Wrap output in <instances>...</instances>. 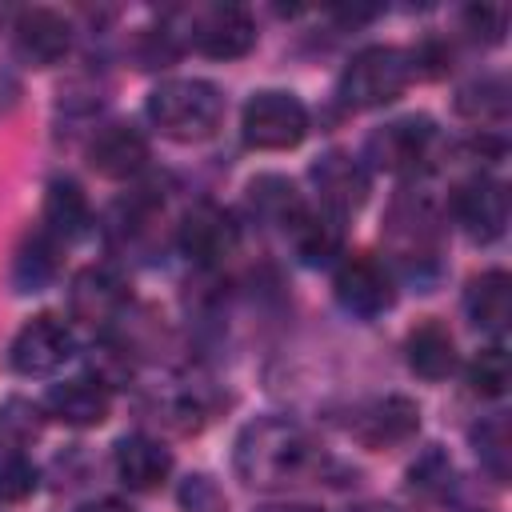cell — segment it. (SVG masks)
Masks as SVG:
<instances>
[{
    "label": "cell",
    "instance_id": "6da1fadb",
    "mask_svg": "<svg viewBox=\"0 0 512 512\" xmlns=\"http://www.w3.org/2000/svg\"><path fill=\"white\" fill-rule=\"evenodd\" d=\"M232 464L236 476L252 488H288L304 484L320 468V448L296 420L260 416L240 428Z\"/></svg>",
    "mask_w": 512,
    "mask_h": 512
},
{
    "label": "cell",
    "instance_id": "7a4b0ae2",
    "mask_svg": "<svg viewBox=\"0 0 512 512\" xmlns=\"http://www.w3.org/2000/svg\"><path fill=\"white\" fill-rule=\"evenodd\" d=\"M148 120L172 140H208L224 120V96L212 80H164L148 92Z\"/></svg>",
    "mask_w": 512,
    "mask_h": 512
},
{
    "label": "cell",
    "instance_id": "3957f363",
    "mask_svg": "<svg viewBox=\"0 0 512 512\" xmlns=\"http://www.w3.org/2000/svg\"><path fill=\"white\" fill-rule=\"evenodd\" d=\"M408 56L392 44L360 48L340 72V100L348 108H384L408 88Z\"/></svg>",
    "mask_w": 512,
    "mask_h": 512
},
{
    "label": "cell",
    "instance_id": "277c9868",
    "mask_svg": "<svg viewBox=\"0 0 512 512\" xmlns=\"http://www.w3.org/2000/svg\"><path fill=\"white\" fill-rule=\"evenodd\" d=\"M240 132H244V144L260 152L296 148L308 136V108L300 104V96L284 88H264L244 104Z\"/></svg>",
    "mask_w": 512,
    "mask_h": 512
},
{
    "label": "cell",
    "instance_id": "5b68a950",
    "mask_svg": "<svg viewBox=\"0 0 512 512\" xmlns=\"http://www.w3.org/2000/svg\"><path fill=\"white\" fill-rule=\"evenodd\" d=\"M72 352H76L72 328L60 316L40 312V316L24 320L20 332L12 336L8 364L20 376H52L56 368H64V360H72Z\"/></svg>",
    "mask_w": 512,
    "mask_h": 512
},
{
    "label": "cell",
    "instance_id": "8992f818",
    "mask_svg": "<svg viewBox=\"0 0 512 512\" xmlns=\"http://www.w3.org/2000/svg\"><path fill=\"white\" fill-rule=\"evenodd\" d=\"M432 144H436V124L428 116H400V120L380 124L368 136L364 156L372 160V168L404 176V172H416L428 160Z\"/></svg>",
    "mask_w": 512,
    "mask_h": 512
},
{
    "label": "cell",
    "instance_id": "52a82bcc",
    "mask_svg": "<svg viewBox=\"0 0 512 512\" xmlns=\"http://www.w3.org/2000/svg\"><path fill=\"white\" fill-rule=\"evenodd\" d=\"M332 292H336L340 308L352 312V316H360V320H372V316L388 312L392 300H396V288H392L388 268L376 256H368V252H352V256H344L336 264Z\"/></svg>",
    "mask_w": 512,
    "mask_h": 512
},
{
    "label": "cell",
    "instance_id": "ba28073f",
    "mask_svg": "<svg viewBox=\"0 0 512 512\" xmlns=\"http://www.w3.org/2000/svg\"><path fill=\"white\" fill-rule=\"evenodd\" d=\"M188 44L212 60H236L256 44V24L240 4H208L188 12Z\"/></svg>",
    "mask_w": 512,
    "mask_h": 512
},
{
    "label": "cell",
    "instance_id": "9c48e42d",
    "mask_svg": "<svg viewBox=\"0 0 512 512\" xmlns=\"http://www.w3.org/2000/svg\"><path fill=\"white\" fill-rule=\"evenodd\" d=\"M236 244H240V228H236V220L220 204L200 200V204H192L184 212V220H180V248H184L188 260L212 268V264H224L236 252Z\"/></svg>",
    "mask_w": 512,
    "mask_h": 512
},
{
    "label": "cell",
    "instance_id": "30bf717a",
    "mask_svg": "<svg viewBox=\"0 0 512 512\" xmlns=\"http://www.w3.org/2000/svg\"><path fill=\"white\" fill-rule=\"evenodd\" d=\"M452 212L476 244H492L508 228V188L492 176H472L452 192Z\"/></svg>",
    "mask_w": 512,
    "mask_h": 512
},
{
    "label": "cell",
    "instance_id": "8fae6325",
    "mask_svg": "<svg viewBox=\"0 0 512 512\" xmlns=\"http://www.w3.org/2000/svg\"><path fill=\"white\" fill-rule=\"evenodd\" d=\"M128 304V284L116 268L108 264H92V268H80L72 276V288H68V312L80 320V324H92V328H104L112 324Z\"/></svg>",
    "mask_w": 512,
    "mask_h": 512
},
{
    "label": "cell",
    "instance_id": "7c38bea8",
    "mask_svg": "<svg viewBox=\"0 0 512 512\" xmlns=\"http://www.w3.org/2000/svg\"><path fill=\"white\" fill-rule=\"evenodd\" d=\"M308 176H312V184L320 192V208H328L336 216H344V212H352V208H360L368 200V168L352 152L332 148V152L316 156Z\"/></svg>",
    "mask_w": 512,
    "mask_h": 512
},
{
    "label": "cell",
    "instance_id": "4fadbf2b",
    "mask_svg": "<svg viewBox=\"0 0 512 512\" xmlns=\"http://www.w3.org/2000/svg\"><path fill=\"white\" fill-rule=\"evenodd\" d=\"M16 52L28 60V64H56L68 56L72 48V24L56 12V8H24L16 16Z\"/></svg>",
    "mask_w": 512,
    "mask_h": 512
},
{
    "label": "cell",
    "instance_id": "5bb4252c",
    "mask_svg": "<svg viewBox=\"0 0 512 512\" xmlns=\"http://www.w3.org/2000/svg\"><path fill=\"white\" fill-rule=\"evenodd\" d=\"M88 164H92V172H100L108 180H128L148 164V140L132 124H108L92 136Z\"/></svg>",
    "mask_w": 512,
    "mask_h": 512
},
{
    "label": "cell",
    "instance_id": "9a60e30c",
    "mask_svg": "<svg viewBox=\"0 0 512 512\" xmlns=\"http://www.w3.org/2000/svg\"><path fill=\"white\" fill-rule=\"evenodd\" d=\"M112 396L104 384H96L92 376H76L64 384H52L44 396V412L68 428H96L108 420Z\"/></svg>",
    "mask_w": 512,
    "mask_h": 512
},
{
    "label": "cell",
    "instance_id": "2e32d148",
    "mask_svg": "<svg viewBox=\"0 0 512 512\" xmlns=\"http://www.w3.org/2000/svg\"><path fill=\"white\" fill-rule=\"evenodd\" d=\"M416 428H420V408H416L412 400H404V396L372 400V404L356 416V424H352V432H356L368 448L404 444L408 436H416Z\"/></svg>",
    "mask_w": 512,
    "mask_h": 512
},
{
    "label": "cell",
    "instance_id": "e0dca14e",
    "mask_svg": "<svg viewBox=\"0 0 512 512\" xmlns=\"http://www.w3.org/2000/svg\"><path fill=\"white\" fill-rule=\"evenodd\" d=\"M284 232L292 236V248H296V256H300L304 264H328V260H336L340 248H344L340 216L328 212V208H308V204H304V208L288 220Z\"/></svg>",
    "mask_w": 512,
    "mask_h": 512
},
{
    "label": "cell",
    "instance_id": "ac0fdd59",
    "mask_svg": "<svg viewBox=\"0 0 512 512\" xmlns=\"http://www.w3.org/2000/svg\"><path fill=\"white\" fill-rule=\"evenodd\" d=\"M172 472V452L152 440V436H124L116 444V476L132 488V492H152L168 480Z\"/></svg>",
    "mask_w": 512,
    "mask_h": 512
},
{
    "label": "cell",
    "instance_id": "d6986e66",
    "mask_svg": "<svg viewBox=\"0 0 512 512\" xmlns=\"http://www.w3.org/2000/svg\"><path fill=\"white\" fill-rule=\"evenodd\" d=\"M464 312L480 332L500 336L512 320V276L504 268L480 272L464 292Z\"/></svg>",
    "mask_w": 512,
    "mask_h": 512
},
{
    "label": "cell",
    "instance_id": "ffe728a7",
    "mask_svg": "<svg viewBox=\"0 0 512 512\" xmlns=\"http://www.w3.org/2000/svg\"><path fill=\"white\" fill-rule=\"evenodd\" d=\"M404 352H408V368L424 380H444L456 368V340L440 320H420L408 332Z\"/></svg>",
    "mask_w": 512,
    "mask_h": 512
},
{
    "label": "cell",
    "instance_id": "44dd1931",
    "mask_svg": "<svg viewBox=\"0 0 512 512\" xmlns=\"http://www.w3.org/2000/svg\"><path fill=\"white\" fill-rule=\"evenodd\" d=\"M88 220H92V212H88V196L80 192V184L76 180H52L44 192V224L40 228L56 244H68L88 228Z\"/></svg>",
    "mask_w": 512,
    "mask_h": 512
},
{
    "label": "cell",
    "instance_id": "7402d4cb",
    "mask_svg": "<svg viewBox=\"0 0 512 512\" xmlns=\"http://www.w3.org/2000/svg\"><path fill=\"white\" fill-rule=\"evenodd\" d=\"M56 248L60 244L44 228L24 236V244L12 256V284H16V292H44L52 284V276H56Z\"/></svg>",
    "mask_w": 512,
    "mask_h": 512
},
{
    "label": "cell",
    "instance_id": "603a6c76",
    "mask_svg": "<svg viewBox=\"0 0 512 512\" xmlns=\"http://www.w3.org/2000/svg\"><path fill=\"white\" fill-rule=\"evenodd\" d=\"M248 200H252L256 216H264L268 224H280V228H288V220L304 208V200H300L296 184H292V180H284V176H276V172L256 176V180L248 184Z\"/></svg>",
    "mask_w": 512,
    "mask_h": 512
},
{
    "label": "cell",
    "instance_id": "cb8c5ba5",
    "mask_svg": "<svg viewBox=\"0 0 512 512\" xmlns=\"http://www.w3.org/2000/svg\"><path fill=\"white\" fill-rule=\"evenodd\" d=\"M44 432V408L32 404L28 396H8L0 404V448L20 452Z\"/></svg>",
    "mask_w": 512,
    "mask_h": 512
},
{
    "label": "cell",
    "instance_id": "d4e9b609",
    "mask_svg": "<svg viewBox=\"0 0 512 512\" xmlns=\"http://www.w3.org/2000/svg\"><path fill=\"white\" fill-rule=\"evenodd\" d=\"M456 112L468 116V120H480V124L504 120L508 116V88H504V80H476V84L460 88Z\"/></svg>",
    "mask_w": 512,
    "mask_h": 512
},
{
    "label": "cell",
    "instance_id": "484cf974",
    "mask_svg": "<svg viewBox=\"0 0 512 512\" xmlns=\"http://www.w3.org/2000/svg\"><path fill=\"white\" fill-rule=\"evenodd\" d=\"M508 352L500 348V344H492V348H484V352H476L472 356V364H468V384H472V392L476 396H488V400H496V396H504V388H508Z\"/></svg>",
    "mask_w": 512,
    "mask_h": 512
},
{
    "label": "cell",
    "instance_id": "4316f807",
    "mask_svg": "<svg viewBox=\"0 0 512 512\" xmlns=\"http://www.w3.org/2000/svg\"><path fill=\"white\" fill-rule=\"evenodd\" d=\"M36 492V468L20 452H0V504H20Z\"/></svg>",
    "mask_w": 512,
    "mask_h": 512
},
{
    "label": "cell",
    "instance_id": "83f0119b",
    "mask_svg": "<svg viewBox=\"0 0 512 512\" xmlns=\"http://www.w3.org/2000/svg\"><path fill=\"white\" fill-rule=\"evenodd\" d=\"M472 436H476V452H480L484 468H488L496 480H504V476H508V424H504V416L480 424Z\"/></svg>",
    "mask_w": 512,
    "mask_h": 512
},
{
    "label": "cell",
    "instance_id": "f1b7e54d",
    "mask_svg": "<svg viewBox=\"0 0 512 512\" xmlns=\"http://www.w3.org/2000/svg\"><path fill=\"white\" fill-rule=\"evenodd\" d=\"M92 372H96V384L104 388H116V384H128L132 380V356L124 344H112V340H100L92 348Z\"/></svg>",
    "mask_w": 512,
    "mask_h": 512
},
{
    "label": "cell",
    "instance_id": "f546056e",
    "mask_svg": "<svg viewBox=\"0 0 512 512\" xmlns=\"http://www.w3.org/2000/svg\"><path fill=\"white\" fill-rule=\"evenodd\" d=\"M180 508L184 512H228V500L212 476H188L180 484Z\"/></svg>",
    "mask_w": 512,
    "mask_h": 512
},
{
    "label": "cell",
    "instance_id": "4dcf8cb0",
    "mask_svg": "<svg viewBox=\"0 0 512 512\" xmlns=\"http://www.w3.org/2000/svg\"><path fill=\"white\" fill-rule=\"evenodd\" d=\"M464 24L472 28V36H476V40L496 44V40H504L508 8H504V4H472V8H464Z\"/></svg>",
    "mask_w": 512,
    "mask_h": 512
},
{
    "label": "cell",
    "instance_id": "1f68e13d",
    "mask_svg": "<svg viewBox=\"0 0 512 512\" xmlns=\"http://www.w3.org/2000/svg\"><path fill=\"white\" fill-rule=\"evenodd\" d=\"M80 512H136V508L124 504V500H112V496H108V500H92V504H84Z\"/></svg>",
    "mask_w": 512,
    "mask_h": 512
},
{
    "label": "cell",
    "instance_id": "d6a6232c",
    "mask_svg": "<svg viewBox=\"0 0 512 512\" xmlns=\"http://www.w3.org/2000/svg\"><path fill=\"white\" fill-rule=\"evenodd\" d=\"M260 512H316V508H308V504H268Z\"/></svg>",
    "mask_w": 512,
    "mask_h": 512
},
{
    "label": "cell",
    "instance_id": "836d02e7",
    "mask_svg": "<svg viewBox=\"0 0 512 512\" xmlns=\"http://www.w3.org/2000/svg\"><path fill=\"white\" fill-rule=\"evenodd\" d=\"M352 512H392V508H384V504H360V508H352Z\"/></svg>",
    "mask_w": 512,
    "mask_h": 512
}]
</instances>
